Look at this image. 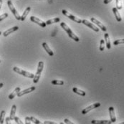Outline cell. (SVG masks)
Returning a JSON list of instances; mask_svg holds the SVG:
<instances>
[{
	"label": "cell",
	"instance_id": "obj_1",
	"mask_svg": "<svg viewBox=\"0 0 124 124\" xmlns=\"http://www.w3.org/2000/svg\"><path fill=\"white\" fill-rule=\"evenodd\" d=\"M60 26L66 31V32H67V34L68 35V36L70 37L71 39H74L75 42H79L80 41V39H79V37H78L77 35H75L73 32H72V31L69 28V27L65 23V22H61L60 23Z\"/></svg>",
	"mask_w": 124,
	"mask_h": 124
},
{
	"label": "cell",
	"instance_id": "obj_2",
	"mask_svg": "<svg viewBox=\"0 0 124 124\" xmlns=\"http://www.w3.org/2000/svg\"><path fill=\"white\" fill-rule=\"evenodd\" d=\"M43 68H44V62L42 61H40L39 63H38V66H37V72H36L35 75L33 78V82L35 83H37L39 80V78H40V75H41V73L42 72L43 70Z\"/></svg>",
	"mask_w": 124,
	"mask_h": 124
},
{
	"label": "cell",
	"instance_id": "obj_3",
	"mask_svg": "<svg viewBox=\"0 0 124 124\" xmlns=\"http://www.w3.org/2000/svg\"><path fill=\"white\" fill-rule=\"evenodd\" d=\"M13 70L15 71V72H17L19 75H22L24 77H27V78H32L33 79L34 77H35V75L31 73V72H27V71L24 70H22L21 68H19L17 67H14L13 68Z\"/></svg>",
	"mask_w": 124,
	"mask_h": 124
},
{
	"label": "cell",
	"instance_id": "obj_4",
	"mask_svg": "<svg viewBox=\"0 0 124 124\" xmlns=\"http://www.w3.org/2000/svg\"><path fill=\"white\" fill-rule=\"evenodd\" d=\"M7 5H8V7H9V9L11 10V12H12V14L14 15V16L15 17V18H16L17 20H21V16L19 15L17 11L16 10L15 7H14V5H13V4L12 3L11 1H9V0H8V1H7Z\"/></svg>",
	"mask_w": 124,
	"mask_h": 124
},
{
	"label": "cell",
	"instance_id": "obj_5",
	"mask_svg": "<svg viewBox=\"0 0 124 124\" xmlns=\"http://www.w3.org/2000/svg\"><path fill=\"white\" fill-rule=\"evenodd\" d=\"M62 14H63L64 15H65L66 17H68L69 19H72V21H74V22H77V23H78V24L82 23V20H81L80 19H79V18L75 17L74 15H72V14L70 13V12H68V11H66L65 9L62 10Z\"/></svg>",
	"mask_w": 124,
	"mask_h": 124
},
{
	"label": "cell",
	"instance_id": "obj_6",
	"mask_svg": "<svg viewBox=\"0 0 124 124\" xmlns=\"http://www.w3.org/2000/svg\"><path fill=\"white\" fill-rule=\"evenodd\" d=\"M100 106H101V103H94V104H93V105H91L90 106L87 107L86 108H84V110H83V111H82V114H83V115L87 114L88 112H90V110H92L93 109L98 108V107Z\"/></svg>",
	"mask_w": 124,
	"mask_h": 124
},
{
	"label": "cell",
	"instance_id": "obj_7",
	"mask_svg": "<svg viewBox=\"0 0 124 124\" xmlns=\"http://www.w3.org/2000/svg\"><path fill=\"white\" fill-rule=\"evenodd\" d=\"M82 23H83V24H85V25L88 26V27H90V29H92L93 30H94L95 32H99V29H98L95 25H94L93 23L90 22L88 21V20H86V19H83V20H82Z\"/></svg>",
	"mask_w": 124,
	"mask_h": 124
},
{
	"label": "cell",
	"instance_id": "obj_8",
	"mask_svg": "<svg viewBox=\"0 0 124 124\" xmlns=\"http://www.w3.org/2000/svg\"><path fill=\"white\" fill-rule=\"evenodd\" d=\"M30 20H31L32 22L36 23V24H39V25L40 27H45V26L47 25V24H46V22H44L42 21L41 19L37 18L36 17H34V16L30 17Z\"/></svg>",
	"mask_w": 124,
	"mask_h": 124
},
{
	"label": "cell",
	"instance_id": "obj_9",
	"mask_svg": "<svg viewBox=\"0 0 124 124\" xmlns=\"http://www.w3.org/2000/svg\"><path fill=\"white\" fill-rule=\"evenodd\" d=\"M90 20H91V22H93V23H95L96 25H98V27H99V28H101L103 32H106L107 29H106V26H104V25H103L101 22H99L98 19H96L95 18L92 17L91 19H90Z\"/></svg>",
	"mask_w": 124,
	"mask_h": 124
},
{
	"label": "cell",
	"instance_id": "obj_10",
	"mask_svg": "<svg viewBox=\"0 0 124 124\" xmlns=\"http://www.w3.org/2000/svg\"><path fill=\"white\" fill-rule=\"evenodd\" d=\"M35 90V87L32 86V87L29 88L25 89V90H22V91H19V93L17 94V96L18 97H22V96H23V95L27 94V93H32V92L34 91Z\"/></svg>",
	"mask_w": 124,
	"mask_h": 124
},
{
	"label": "cell",
	"instance_id": "obj_11",
	"mask_svg": "<svg viewBox=\"0 0 124 124\" xmlns=\"http://www.w3.org/2000/svg\"><path fill=\"white\" fill-rule=\"evenodd\" d=\"M109 113H110V121L112 123H114L116 121V118L115 115V111H114V108L113 107H110L109 108Z\"/></svg>",
	"mask_w": 124,
	"mask_h": 124
},
{
	"label": "cell",
	"instance_id": "obj_12",
	"mask_svg": "<svg viewBox=\"0 0 124 124\" xmlns=\"http://www.w3.org/2000/svg\"><path fill=\"white\" fill-rule=\"evenodd\" d=\"M92 124H111L112 122L109 120H93Z\"/></svg>",
	"mask_w": 124,
	"mask_h": 124
},
{
	"label": "cell",
	"instance_id": "obj_13",
	"mask_svg": "<svg viewBox=\"0 0 124 124\" xmlns=\"http://www.w3.org/2000/svg\"><path fill=\"white\" fill-rule=\"evenodd\" d=\"M42 47H43V48L45 49V50L48 53V54L50 55V56H53L54 53L53 52L50 50V48L49 47V46H48V45L46 43V42H43L42 44Z\"/></svg>",
	"mask_w": 124,
	"mask_h": 124
},
{
	"label": "cell",
	"instance_id": "obj_14",
	"mask_svg": "<svg viewBox=\"0 0 124 124\" xmlns=\"http://www.w3.org/2000/svg\"><path fill=\"white\" fill-rule=\"evenodd\" d=\"M18 29H19V27H18L17 26L13 27H12V28H10V29H9V30H6V31L3 33V35L4 36V37H7V36L9 35V34H11V33L14 32H15V31H16V30H17Z\"/></svg>",
	"mask_w": 124,
	"mask_h": 124
},
{
	"label": "cell",
	"instance_id": "obj_15",
	"mask_svg": "<svg viewBox=\"0 0 124 124\" xmlns=\"http://www.w3.org/2000/svg\"><path fill=\"white\" fill-rule=\"evenodd\" d=\"M112 10H113V12L115 17H116V20H117L118 22H121V21L122 20V19H121V15H120V13H119L118 10L116 9V7H113Z\"/></svg>",
	"mask_w": 124,
	"mask_h": 124
},
{
	"label": "cell",
	"instance_id": "obj_16",
	"mask_svg": "<svg viewBox=\"0 0 124 124\" xmlns=\"http://www.w3.org/2000/svg\"><path fill=\"white\" fill-rule=\"evenodd\" d=\"M16 111H17V106H16V105H13L12 106V110H11V113H10V116H9V118L11 121L14 120V118L15 117Z\"/></svg>",
	"mask_w": 124,
	"mask_h": 124
},
{
	"label": "cell",
	"instance_id": "obj_17",
	"mask_svg": "<svg viewBox=\"0 0 124 124\" xmlns=\"http://www.w3.org/2000/svg\"><path fill=\"white\" fill-rule=\"evenodd\" d=\"M30 10H31V7H27V9L24 10V13H23L22 15L21 16V21H24V20H25V19L27 17V16L28 15L29 12H30Z\"/></svg>",
	"mask_w": 124,
	"mask_h": 124
},
{
	"label": "cell",
	"instance_id": "obj_18",
	"mask_svg": "<svg viewBox=\"0 0 124 124\" xmlns=\"http://www.w3.org/2000/svg\"><path fill=\"white\" fill-rule=\"evenodd\" d=\"M19 91H21V89H20V88L19 87H17V88H15V90L9 95V99H13L16 95H17V94L19 93Z\"/></svg>",
	"mask_w": 124,
	"mask_h": 124
},
{
	"label": "cell",
	"instance_id": "obj_19",
	"mask_svg": "<svg viewBox=\"0 0 124 124\" xmlns=\"http://www.w3.org/2000/svg\"><path fill=\"white\" fill-rule=\"evenodd\" d=\"M105 41H106V47L107 49L110 50L111 48V44H110V37H109V35L108 33L105 34Z\"/></svg>",
	"mask_w": 124,
	"mask_h": 124
},
{
	"label": "cell",
	"instance_id": "obj_20",
	"mask_svg": "<svg viewBox=\"0 0 124 124\" xmlns=\"http://www.w3.org/2000/svg\"><path fill=\"white\" fill-rule=\"evenodd\" d=\"M72 91L75 93H76V94H78V95H81V96H85V91H83V90H80V89L77 88H73L72 89Z\"/></svg>",
	"mask_w": 124,
	"mask_h": 124
},
{
	"label": "cell",
	"instance_id": "obj_21",
	"mask_svg": "<svg viewBox=\"0 0 124 124\" xmlns=\"http://www.w3.org/2000/svg\"><path fill=\"white\" fill-rule=\"evenodd\" d=\"M60 21V19L58 17L54 18V19H49L46 22V24H53V23H56V22H59Z\"/></svg>",
	"mask_w": 124,
	"mask_h": 124
},
{
	"label": "cell",
	"instance_id": "obj_22",
	"mask_svg": "<svg viewBox=\"0 0 124 124\" xmlns=\"http://www.w3.org/2000/svg\"><path fill=\"white\" fill-rule=\"evenodd\" d=\"M52 84L55 85H62L64 84V82L62 80H54L51 82Z\"/></svg>",
	"mask_w": 124,
	"mask_h": 124
},
{
	"label": "cell",
	"instance_id": "obj_23",
	"mask_svg": "<svg viewBox=\"0 0 124 124\" xmlns=\"http://www.w3.org/2000/svg\"><path fill=\"white\" fill-rule=\"evenodd\" d=\"M4 116H5V111L4 110H2L1 112V114H0V124H4Z\"/></svg>",
	"mask_w": 124,
	"mask_h": 124
},
{
	"label": "cell",
	"instance_id": "obj_24",
	"mask_svg": "<svg viewBox=\"0 0 124 124\" xmlns=\"http://www.w3.org/2000/svg\"><path fill=\"white\" fill-rule=\"evenodd\" d=\"M104 48H105V41L103 39H101V42H100V47H99V50H100V51H103L104 50Z\"/></svg>",
	"mask_w": 124,
	"mask_h": 124
},
{
	"label": "cell",
	"instance_id": "obj_25",
	"mask_svg": "<svg viewBox=\"0 0 124 124\" xmlns=\"http://www.w3.org/2000/svg\"><path fill=\"white\" fill-rule=\"evenodd\" d=\"M116 9H122V3H121V0H116Z\"/></svg>",
	"mask_w": 124,
	"mask_h": 124
},
{
	"label": "cell",
	"instance_id": "obj_26",
	"mask_svg": "<svg viewBox=\"0 0 124 124\" xmlns=\"http://www.w3.org/2000/svg\"><path fill=\"white\" fill-rule=\"evenodd\" d=\"M30 120H31V121H32L34 124H42L41 121H39V120H37V118H35V117H30Z\"/></svg>",
	"mask_w": 124,
	"mask_h": 124
},
{
	"label": "cell",
	"instance_id": "obj_27",
	"mask_svg": "<svg viewBox=\"0 0 124 124\" xmlns=\"http://www.w3.org/2000/svg\"><path fill=\"white\" fill-rule=\"evenodd\" d=\"M124 39H117L116 41L113 42V45H118L119 44H124Z\"/></svg>",
	"mask_w": 124,
	"mask_h": 124
},
{
	"label": "cell",
	"instance_id": "obj_28",
	"mask_svg": "<svg viewBox=\"0 0 124 124\" xmlns=\"http://www.w3.org/2000/svg\"><path fill=\"white\" fill-rule=\"evenodd\" d=\"M7 17H8V14H7V13H4V14L0 15V22L2 21V20L4 19H6Z\"/></svg>",
	"mask_w": 124,
	"mask_h": 124
},
{
	"label": "cell",
	"instance_id": "obj_29",
	"mask_svg": "<svg viewBox=\"0 0 124 124\" xmlns=\"http://www.w3.org/2000/svg\"><path fill=\"white\" fill-rule=\"evenodd\" d=\"M14 120L15 121V122H16L17 124H23V122H22V121H21L18 117H16V116H15V118H14Z\"/></svg>",
	"mask_w": 124,
	"mask_h": 124
},
{
	"label": "cell",
	"instance_id": "obj_30",
	"mask_svg": "<svg viewBox=\"0 0 124 124\" xmlns=\"http://www.w3.org/2000/svg\"><path fill=\"white\" fill-rule=\"evenodd\" d=\"M25 124H31V120L30 117L25 118Z\"/></svg>",
	"mask_w": 124,
	"mask_h": 124
},
{
	"label": "cell",
	"instance_id": "obj_31",
	"mask_svg": "<svg viewBox=\"0 0 124 124\" xmlns=\"http://www.w3.org/2000/svg\"><path fill=\"white\" fill-rule=\"evenodd\" d=\"M64 122H65L66 124H73L72 122H71L70 120L67 119V118H65V119L64 120Z\"/></svg>",
	"mask_w": 124,
	"mask_h": 124
},
{
	"label": "cell",
	"instance_id": "obj_32",
	"mask_svg": "<svg viewBox=\"0 0 124 124\" xmlns=\"http://www.w3.org/2000/svg\"><path fill=\"white\" fill-rule=\"evenodd\" d=\"M5 121H6V124H11V120H10L9 117H7L5 119Z\"/></svg>",
	"mask_w": 124,
	"mask_h": 124
},
{
	"label": "cell",
	"instance_id": "obj_33",
	"mask_svg": "<svg viewBox=\"0 0 124 124\" xmlns=\"http://www.w3.org/2000/svg\"><path fill=\"white\" fill-rule=\"evenodd\" d=\"M44 124H57V123H54V122H52V121H45L44 122Z\"/></svg>",
	"mask_w": 124,
	"mask_h": 124
},
{
	"label": "cell",
	"instance_id": "obj_34",
	"mask_svg": "<svg viewBox=\"0 0 124 124\" xmlns=\"http://www.w3.org/2000/svg\"><path fill=\"white\" fill-rule=\"evenodd\" d=\"M112 1H113V0H104L103 2H104L105 4H109L110 2H111Z\"/></svg>",
	"mask_w": 124,
	"mask_h": 124
},
{
	"label": "cell",
	"instance_id": "obj_35",
	"mask_svg": "<svg viewBox=\"0 0 124 124\" xmlns=\"http://www.w3.org/2000/svg\"><path fill=\"white\" fill-rule=\"evenodd\" d=\"M2 3H3V1H2V0H0V9H1V8Z\"/></svg>",
	"mask_w": 124,
	"mask_h": 124
},
{
	"label": "cell",
	"instance_id": "obj_36",
	"mask_svg": "<svg viewBox=\"0 0 124 124\" xmlns=\"http://www.w3.org/2000/svg\"><path fill=\"white\" fill-rule=\"evenodd\" d=\"M3 85H4V84H3L2 83H0V89H1V88H2V87H3Z\"/></svg>",
	"mask_w": 124,
	"mask_h": 124
},
{
	"label": "cell",
	"instance_id": "obj_37",
	"mask_svg": "<svg viewBox=\"0 0 124 124\" xmlns=\"http://www.w3.org/2000/svg\"><path fill=\"white\" fill-rule=\"evenodd\" d=\"M60 124H64V123H62V122H60Z\"/></svg>",
	"mask_w": 124,
	"mask_h": 124
},
{
	"label": "cell",
	"instance_id": "obj_38",
	"mask_svg": "<svg viewBox=\"0 0 124 124\" xmlns=\"http://www.w3.org/2000/svg\"><path fill=\"white\" fill-rule=\"evenodd\" d=\"M1 34H2V33H1V32H0V35H1Z\"/></svg>",
	"mask_w": 124,
	"mask_h": 124
},
{
	"label": "cell",
	"instance_id": "obj_39",
	"mask_svg": "<svg viewBox=\"0 0 124 124\" xmlns=\"http://www.w3.org/2000/svg\"><path fill=\"white\" fill-rule=\"evenodd\" d=\"M124 124V122H123V123H121V124Z\"/></svg>",
	"mask_w": 124,
	"mask_h": 124
},
{
	"label": "cell",
	"instance_id": "obj_40",
	"mask_svg": "<svg viewBox=\"0 0 124 124\" xmlns=\"http://www.w3.org/2000/svg\"><path fill=\"white\" fill-rule=\"evenodd\" d=\"M9 1H11V0H9Z\"/></svg>",
	"mask_w": 124,
	"mask_h": 124
},
{
	"label": "cell",
	"instance_id": "obj_41",
	"mask_svg": "<svg viewBox=\"0 0 124 124\" xmlns=\"http://www.w3.org/2000/svg\"><path fill=\"white\" fill-rule=\"evenodd\" d=\"M0 62H1V60H0Z\"/></svg>",
	"mask_w": 124,
	"mask_h": 124
}]
</instances>
